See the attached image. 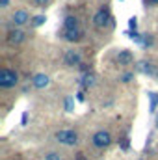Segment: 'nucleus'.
Segmentation results:
<instances>
[{
    "label": "nucleus",
    "instance_id": "obj_1",
    "mask_svg": "<svg viewBox=\"0 0 158 160\" xmlns=\"http://www.w3.org/2000/svg\"><path fill=\"white\" fill-rule=\"evenodd\" d=\"M56 142H60L62 145H67V147H73L78 143V134L71 128H62L56 132Z\"/></svg>",
    "mask_w": 158,
    "mask_h": 160
},
{
    "label": "nucleus",
    "instance_id": "obj_2",
    "mask_svg": "<svg viewBox=\"0 0 158 160\" xmlns=\"http://www.w3.org/2000/svg\"><path fill=\"white\" fill-rule=\"evenodd\" d=\"M17 82H19V77H17L15 71H11V69H2L0 71V88L9 89V88H15Z\"/></svg>",
    "mask_w": 158,
    "mask_h": 160
},
{
    "label": "nucleus",
    "instance_id": "obj_3",
    "mask_svg": "<svg viewBox=\"0 0 158 160\" xmlns=\"http://www.w3.org/2000/svg\"><path fill=\"white\" fill-rule=\"evenodd\" d=\"M91 143H93L97 149H104V147H108V145L112 143V136H110L108 130H97V132L93 134V138H91Z\"/></svg>",
    "mask_w": 158,
    "mask_h": 160
},
{
    "label": "nucleus",
    "instance_id": "obj_4",
    "mask_svg": "<svg viewBox=\"0 0 158 160\" xmlns=\"http://www.w3.org/2000/svg\"><path fill=\"white\" fill-rule=\"evenodd\" d=\"M63 63L67 67H78L82 63V52L78 48H69L65 54H63Z\"/></svg>",
    "mask_w": 158,
    "mask_h": 160
},
{
    "label": "nucleus",
    "instance_id": "obj_5",
    "mask_svg": "<svg viewBox=\"0 0 158 160\" xmlns=\"http://www.w3.org/2000/svg\"><path fill=\"white\" fill-rule=\"evenodd\" d=\"M110 21H112V17H110V11H108L106 8H101V9L93 15V24H95L97 28H104Z\"/></svg>",
    "mask_w": 158,
    "mask_h": 160
},
{
    "label": "nucleus",
    "instance_id": "obj_6",
    "mask_svg": "<svg viewBox=\"0 0 158 160\" xmlns=\"http://www.w3.org/2000/svg\"><path fill=\"white\" fill-rule=\"evenodd\" d=\"M24 39H26V34H24L21 28H13V30H9L7 36H6V41H7L9 45H19V43H22Z\"/></svg>",
    "mask_w": 158,
    "mask_h": 160
},
{
    "label": "nucleus",
    "instance_id": "obj_7",
    "mask_svg": "<svg viewBox=\"0 0 158 160\" xmlns=\"http://www.w3.org/2000/svg\"><path fill=\"white\" fill-rule=\"evenodd\" d=\"M30 21V15H28V11H24V9H19V11H15L13 15H11V22H13V26H24L26 22Z\"/></svg>",
    "mask_w": 158,
    "mask_h": 160
},
{
    "label": "nucleus",
    "instance_id": "obj_8",
    "mask_svg": "<svg viewBox=\"0 0 158 160\" xmlns=\"http://www.w3.org/2000/svg\"><path fill=\"white\" fill-rule=\"evenodd\" d=\"M116 62H117L119 65H130L132 62H134V56H132V52L130 50H119L117 56H116Z\"/></svg>",
    "mask_w": 158,
    "mask_h": 160
},
{
    "label": "nucleus",
    "instance_id": "obj_9",
    "mask_svg": "<svg viewBox=\"0 0 158 160\" xmlns=\"http://www.w3.org/2000/svg\"><path fill=\"white\" fill-rule=\"evenodd\" d=\"M50 84V78L45 75V73H37V75H34V78H32V86L36 88V89H43V88H47Z\"/></svg>",
    "mask_w": 158,
    "mask_h": 160
},
{
    "label": "nucleus",
    "instance_id": "obj_10",
    "mask_svg": "<svg viewBox=\"0 0 158 160\" xmlns=\"http://www.w3.org/2000/svg\"><path fill=\"white\" fill-rule=\"evenodd\" d=\"M62 38L65 41H71V43H75V41H78L82 38V32H80L78 28L77 30H65L63 28V32H62Z\"/></svg>",
    "mask_w": 158,
    "mask_h": 160
},
{
    "label": "nucleus",
    "instance_id": "obj_11",
    "mask_svg": "<svg viewBox=\"0 0 158 160\" xmlns=\"http://www.w3.org/2000/svg\"><path fill=\"white\" fill-rule=\"evenodd\" d=\"M63 28L65 30H77L78 28V19L75 15H67L65 21H63Z\"/></svg>",
    "mask_w": 158,
    "mask_h": 160
},
{
    "label": "nucleus",
    "instance_id": "obj_12",
    "mask_svg": "<svg viewBox=\"0 0 158 160\" xmlns=\"http://www.w3.org/2000/svg\"><path fill=\"white\" fill-rule=\"evenodd\" d=\"M138 69L141 71V73H145V75H151V77H156V69L153 67V63H149V62H140V65H138Z\"/></svg>",
    "mask_w": 158,
    "mask_h": 160
},
{
    "label": "nucleus",
    "instance_id": "obj_13",
    "mask_svg": "<svg viewBox=\"0 0 158 160\" xmlns=\"http://www.w3.org/2000/svg\"><path fill=\"white\" fill-rule=\"evenodd\" d=\"M80 84H84L86 88H91V86L95 84V75H91V73H87V75L84 77V80H80Z\"/></svg>",
    "mask_w": 158,
    "mask_h": 160
},
{
    "label": "nucleus",
    "instance_id": "obj_14",
    "mask_svg": "<svg viewBox=\"0 0 158 160\" xmlns=\"http://www.w3.org/2000/svg\"><path fill=\"white\" fill-rule=\"evenodd\" d=\"M149 99H151V106H149V112H155L156 110V104H158V93H149Z\"/></svg>",
    "mask_w": 158,
    "mask_h": 160
},
{
    "label": "nucleus",
    "instance_id": "obj_15",
    "mask_svg": "<svg viewBox=\"0 0 158 160\" xmlns=\"http://www.w3.org/2000/svg\"><path fill=\"white\" fill-rule=\"evenodd\" d=\"M45 21H47V17H45V15H37V17L32 21V26H36V28H37V26H41Z\"/></svg>",
    "mask_w": 158,
    "mask_h": 160
},
{
    "label": "nucleus",
    "instance_id": "obj_16",
    "mask_svg": "<svg viewBox=\"0 0 158 160\" xmlns=\"http://www.w3.org/2000/svg\"><path fill=\"white\" fill-rule=\"evenodd\" d=\"M45 160H62V155L60 153H48V155H45Z\"/></svg>",
    "mask_w": 158,
    "mask_h": 160
},
{
    "label": "nucleus",
    "instance_id": "obj_17",
    "mask_svg": "<svg viewBox=\"0 0 158 160\" xmlns=\"http://www.w3.org/2000/svg\"><path fill=\"white\" fill-rule=\"evenodd\" d=\"M128 26H130V30H136L138 28V19L136 17H130L128 19Z\"/></svg>",
    "mask_w": 158,
    "mask_h": 160
},
{
    "label": "nucleus",
    "instance_id": "obj_18",
    "mask_svg": "<svg viewBox=\"0 0 158 160\" xmlns=\"http://www.w3.org/2000/svg\"><path fill=\"white\" fill-rule=\"evenodd\" d=\"M65 110H67V112H73V99H71V97L65 99Z\"/></svg>",
    "mask_w": 158,
    "mask_h": 160
},
{
    "label": "nucleus",
    "instance_id": "obj_19",
    "mask_svg": "<svg viewBox=\"0 0 158 160\" xmlns=\"http://www.w3.org/2000/svg\"><path fill=\"white\" fill-rule=\"evenodd\" d=\"M132 78H134V75H132V73H126V75L121 77V82H130Z\"/></svg>",
    "mask_w": 158,
    "mask_h": 160
},
{
    "label": "nucleus",
    "instance_id": "obj_20",
    "mask_svg": "<svg viewBox=\"0 0 158 160\" xmlns=\"http://www.w3.org/2000/svg\"><path fill=\"white\" fill-rule=\"evenodd\" d=\"M48 2H50V0H34V4H36V6H39V8H45Z\"/></svg>",
    "mask_w": 158,
    "mask_h": 160
},
{
    "label": "nucleus",
    "instance_id": "obj_21",
    "mask_svg": "<svg viewBox=\"0 0 158 160\" xmlns=\"http://www.w3.org/2000/svg\"><path fill=\"white\" fill-rule=\"evenodd\" d=\"M143 47H149V45H153V38L151 36H145V39H143V43H141Z\"/></svg>",
    "mask_w": 158,
    "mask_h": 160
},
{
    "label": "nucleus",
    "instance_id": "obj_22",
    "mask_svg": "<svg viewBox=\"0 0 158 160\" xmlns=\"http://www.w3.org/2000/svg\"><path fill=\"white\" fill-rule=\"evenodd\" d=\"M128 140H130V138H125V140H123V143H121V149H123V151H126V149H128V143H130Z\"/></svg>",
    "mask_w": 158,
    "mask_h": 160
},
{
    "label": "nucleus",
    "instance_id": "obj_23",
    "mask_svg": "<svg viewBox=\"0 0 158 160\" xmlns=\"http://www.w3.org/2000/svg\"><path fill=\"white\" fill-rule=\"evenodd\" d=\"M77 99H78V102H84V101H86V95H84V91H78V93H77Z\"/></svg>",
    "mask_w": 158,
    "mask_h": 160
},
{
    "label": "nucleus",
    "instance_id": "obj_24",
    "mask_svg": "<svg viewBox=\"0 0 158 160\" xmlns=\"http://www.w3.org/2000/svg\"><path fill=\"white\" fill-rule=\"evenodd\" d=\"M26 123H28V114H26V112H24V114H22V118H21V125H22V127H24V125H26Z\"/></svg>",
    "mask_w": 158,
    "mask_h": 160
},
{
    "label": "nucleus",
    "instance_id": "obj_25",
    "mask_svg": "<svg viewBox=\"0 0 158 160\" xmlns=\"http://www.w3.org/2000/svg\"><path fill=\"white\" fill-rule=\"evenodd\" d=\"M0 6H2V8H7V6H9V0H0Z\"/></svg>",
    "mask_w": 158,
    "mask_h": 160
},
{
    "label": "nucleus",
    "instance_id": "obj_26",
    "mask_svg": "<svg viewBox=\"0 0 158 160\" xmlns=\"http://www.w3.org/2000/svg\"><path fill=\"white\" fill-rule=\"evenodd\" d=\"M149 2H151V4H158V0H149Z\"/></svg>",
    "mask_w": 158,
    "mask_h": 160
},
{
    "label": "nucleus",
    "instance_id": "obj_27",
    "mask_svg": "<svg viewBox=\"0 0 158 160\" xmlns=\"http://www.w3.org/2000/svg\"><path fill=\"white\" fill-rule=\"evenodd\" d=\"M155 125H156V128H158V114H156V121H155Z\"/></svg>",
    "mask_w": 158,
    "mask_h": 160
}]
</instances>
